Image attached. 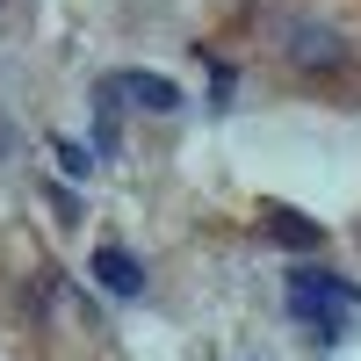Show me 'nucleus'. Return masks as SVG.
<instances>
[{
	"label": "nucleus",
	"mask_w": 361,
	"mask_h": 361,
	"mask_svg": "<svg viewBox=\"0 0 361 361\" xmlns=\"http://www.w3.org/2000/svg\"><path fill=\"white\" fill-rule=\"evenodd\" d=\"M267 238L289 246V253H318V246H325V231H318L311 217H296V209H267Z\"/></svg>",
	"instance_id": "obj_4"
},
{
	"label": "nucleus",
	"mask_w": 361,
	"mask_h": 361,
	"mask_svg": "<svg viewBox=\"0 0 361 361\" xmlns=\"http://www.w3.org/2000/svg\"><path fill=\"white\" fill-rule=\"evenodd\" d=\"M123 94H130L137 109H152V116H173V109H180V87H173L166 73H109V80H102V109L116 116Z\"/></svg>",
	"instance_id": "obj_2"
},
{
	"label": "nucleus",
	"mask_w": 361,
	"mask_h": 361,
	"mask_svg": "<svg viewBox=\"0 0 361 361\" xmlns=\"http://www.w3.org/2000/svg\"><path fill=\"white\" fill-rule=\"evenodd\" d=\"M87 275H94L109 296H145V260L123 253V246H94L87 253Z\"/></svg>",
	"instance_id": "obj_3"
},
{
	"label": "nucleus",
	"mask_w": 361,
	"mask_h": 361,
	"mask_svg": "<svg viewBox=\"0 0 361 361\" xmlns=\"http://www.w3.org/2000/svg\"><path fill=\"white\" fill-rule=\"evenodd\" d=\"M51 152H58V166H66V173H87V166H94V152L73 145V137H51Z\"/></svg>",
	"instance_id": "obj_6"
},
{
	"label": "nucleus",
	"mask_w": 361,
	"mask_h": 361,
	"mask_svg": "<svg viewBox=\"0 0 361 361\" xmlns=\"http://www.w3.org/2000/svg\"><path fill=\"white\" fill-rule=\"evenodd\" d=\"M289 58H296V66H340L347 51H340L333 29H311V22H304V29H296V44H289Z\"/></svg>",
	"instance_id": "obj_5"
},
{
	"label": "nucleus",
	"mask_w": 361,
	"mask_h": 361,
	"mask_svg": "<svg viewBox=\"0 0 361 361\" xmlns=\"http://www.w3.org/2000/svg\"><path fill=\"white\" fill-rule=\"evenodd\" d=\"M289 311L304 318V325H318V347H333L340 340V325L361 311V289L354 282H333V275H318V267H289Z\"/></svg>",
	"instance_id": "obj_1"
}]
</instances>
